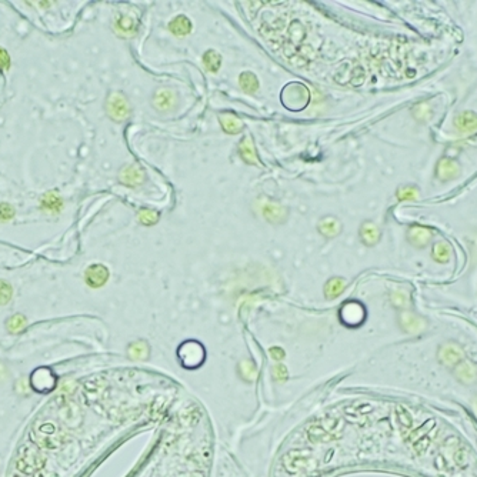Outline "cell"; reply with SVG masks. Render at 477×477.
I'll return each mask as SVG.
<instances>
[{
  "label": "cell",
  "instance_id": "obj_1",
  "mask_svg": "<svg viewBox=\"0 0 477 477\" xmlns=\"http://www.w3.org/2000/svg\"><path fill=\"white\" fill-rule=\"evenodd\" d=\"M281 102L292 112H300L306 107L310 102V93L305 84L292 82L287 84L281 92Z\"/></svg>",
  "mask_w": 477,
  "mask_h": 477
},
{
  "label": "cell",
  "instance_id": "obj_2",
  "mask_svg": "<svg viewBox=\"0 0 477 477\" xmlns=\"http://www.w3.org/2000/svg\"><path fill=\"white\" fill-rule=\"evenodd\" d=\"M107 110H109L110 116L113 117L115 120H123L129 115L127 102H126V99L120 93L110 95L109 100H107Z\"/></svg>",
  "mask_w": 477,
  "mask_h": 477
},
{
  "label": "cell",
  "instance_id": "obj_3",
  "mask_svg": "<svg viewBox=\"0 0 477 477\" xmlns=\"http://www.w3.org/2000/svg\"><path fill=\"white\" fill-rule=\"evenodd\" d=\"M84 279L90 287H102L109 279V270L103 265H92L84 273Z\"/></svg>",
  "mask_w": 477,
  "mask_h": 477
},
{
  "label": "cell",
  "instance_id": "obj_4",
  "mask_svg": "<svg viewBox=\"0 0 477 477\" xmlns=\"http://www.w3.org/2000/svg\"><path fill=\"white\" fill-rule=\"evenodd\" d=\"M462 359H463V352L454 343H447V344L440 348L439 360L446 366H457Z\"/></svg>",
  "mask_w": 477,
  "mask_h": 477
},
{
  "label": "cell",
  "instance_id": "obj_5",
  "mask_svg": "<svg viewBox=\"0 0 477 477\" xmlns=\"http://www.w3.org/2000/svg\"><path fill=\"white\" fill-rule=\"evenodd\" d=\"M169 29H170V32L175 34V36H186V34H189L191 32L193 25H191L190 19H189L187 16L179 14V16H176V17L170 21Z\"/></svg>",
  "mask_w": 477,
  "mask_h": 477
},
{
  "label": "cell",
  "instance_id": "obj_6",
  "mask_svg": "<svg viewBox=\"0 0 477 477\" xmlns=\"http://www.w3.org/2000/svg\"><path fill=\"white\" fill-rule=\"evenodd\" d=\"M238 83H240V88L243 89V92L249 93V95H253L259 90V79L252 72H243L238 77Z\"/></svg>",
  "mask_w": 477,
  "mask_h": 477
},
{
  "label": "cell",
  "instance_id": "obj_7",
  "mask_svg": "<svg viewBox=\"0 0 477 477\" xmlns=\"http://www.w3.org/2000/svg\"><path fill=\"white\" fill-rule=\"evenodd\" d=\"M456 375L457 379H459L460 382L471 383L476 380L477 370L471 363H469V361H466V363H459L456 367Z\"/></svg>",
  "mask_w": 477,
  "mask_h": 477
},
{
  "label": "cell",
  "instance_id": "obj_8",
  "mask_svg": "<svg viewBox=\"0 0 477 477\" xmlns=\"http://www.w3.org/2000/svg\"><path fill=\"white\" fill-rule=\"evenodd\" d=\"M203 64H205V68L211 72V73H216L219 69H220V64H222V56L219 55L216 50H207L203 56Z\"/></svg>",
  "mask_w": 477,
  "mask_h": 477
},
{
  "label": "cell",
  "instance_id": "obj_9",
  "mask_svg": "<svg viewBox=\"0 0 477 477\" xmlns=\"http://www.w3.org/2000/svg\"><path fill=\"white\" fill-rule=\"evenodd\" d=\"M240 153H242V156H243L246 162H249V163H254L256 162V153H254V147H253L252 144V139L246 137L245 140L242 142V144H240Z\"/></svg>",
  "mask_w": 477,
  "mask_h": 477
},
{
  "label": "cell",
  "instance_id": "obj_10",
  "mask_svg": "<svg viewBox=\"0 0 477 477\" xmlns=\"http://www.w3.org/2000/svg\"><path fill=\"white\" fill-rule=\"evenodd\" d=\"M61 206V200L59 199V196L56 194V193H48L43 200H41V207L43 209H46V210H52V211H57L60 209Z\"/></svg>",
  "mask_w": 477,
  "mask_h": 477
},
{
  "label": "cell",
  "instance_id": "obj_11",
  "mask_svg": "<svg viewBox=\"0 0 477 477\" xmlns=\"http://www.w3.org/2000/svg\"><path fill=\"white\" fill-rule=\"evenodd\" d=\"M155 106L157 109H169L171 106V93L167 90H162V92H157L156 99H155Z\"/></svg>",
  "mask_w": 477,
  "mask_h": 477
},
{
  "label": "cell",
  "instance_id": "obj_12",
  "mask_svg": "<svg viewBox=\"0 0 477 477\" xmlns=\"http://www.w3.org/2000/svg\"><path fill=\"white\" fill-rule=\"evenodd\" d=\"M26 326V319L20 316V314H16L13 316L10 320L7 321V329L12 332V333H19L20 330H23Z\"/></svg>",
  "mask_w": 477,
  "mask_h": 477
},
{
  "label": "cell",
  "instance_id": "obj_13",
  "mask_svg": "<svg viewBox=\"0 0 477 477\" xmlns=\"http://www.w3.org/2000/svg\"><path fill=\"white\" fill-rule=\"evenodd\" d=\"M12 293H13L12 286L9 283H6L5 280H0V306H3V305H6V303L10 301Z\"/></svg>",
  "mask_w": 477,
  "mask_h": 477
},
{
  "label": "cell",
  "instance_id": "obj_14",
  "mask_svg": "<svg viewBox=\"0 0 477 477\" xmlns=\"http://www.w3.org/2000/svg\"><path fill=\"white\" fill-rule=\"evenodd\" d=\"M223 117L227 119V122H229V124H223V129H225L227 133H236V132L240 130L242 123H240V120L236 119V116H233V115H223ZM220 122H223V120H220Z\"/></svg>",
  "mask_w": 477,
  "mask_h": 477
},
{
  "label": "cell",
  "instance_id": "obj_15",
  "mask_svg": "<svg viewBox=\"0 0 477 477\" xmlns=\"http://www.w3.org/2000/svg\"><path fill=\"white\" fill-rule=\"evenodd\" d=\"M13 207L7 203H0V222H6L9 219L13 218Z\"/></svg>",
  "mask_w": 477,
  "mask_h": 477
},
{
  "label": "cell",
  "instance_id": "obj_16",
  "mask_svg": "<svg viewBox=\"0 0 477 477\" xmlns=\"http://www.w3.org/2000/svg\"><path fill=\"white\" fill-rule=\"evenodd\" d=\"M0 66L3 69H9V66H10V59L3 49H0Z\"/></svg>",
  "mask_w": 477,
  "mask_h": 477
}]
</instances>
